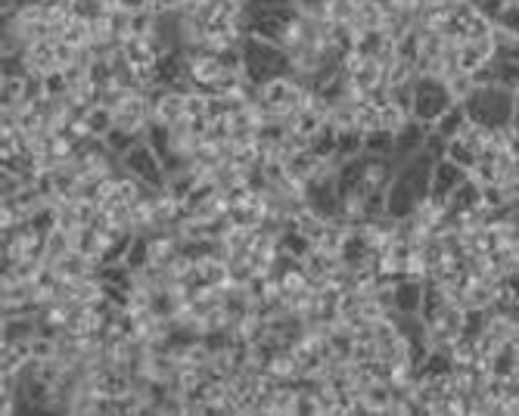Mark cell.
Listing matches in <instances>:
<instances>
[{
    "label": "cell",
    "instance_id": "cell-1",
    "mask_svg": "<svg viewBox=\"0 0 519 416\" xmlns=\"http://www.w3.org/2000/svg\"><path fill=\"white\" fill-rule=\"evenodd\" d=\"M432 168H435V156L423 147L417 156L408 158V162L395 171L392 184H389V190H386L389 215L398 218V221H404V218H411L413 211L430 199Z\"/></svg>",
    "mask_w": 519,
    "mask_h": 416
},
{
    "label": "cell",
    "instance_id": "cell-2",
    "mask_svg": "<svg viewBox=\"0 0 519 416\" xmlns=\"http://www.w3.org/2000/svg\"><path fill=\"white\" fill-rule=\"evenodd\" d=\"M463 106L466 112H470V122H479L485 127H507L514 125V116H516V90L501 87V85L476 87V94Z\"/></svg>",
    "mask_w": 519,
    "mask_h": 416
},
{
    "label": "cell",
    "instance_id": "cell-3",
    "mask_svg": "<svg viewBox=\"0 0 519 416\" xmlns=\"http://www.w3.org/2000/svg\"><path fill=\"white\" fill-rule=\"evenodd\" d=\"M243 72L249 75V81L255 85H265V81L277 78V75H290V53L270 41L246 35L243 37Z\"/></svg>",
    "mask_w": 519,
    "mask_h": 416
},
{
    "label": "cell",
    "instance_id": "cell-4",
    "mask_svg": "<svg viewBox=\"0 0 519 416\" xmlns=\"http://www.w3.org/2000/svg\"><path fill=\"white\" fill-rule=\"evenodd\" d=\"M386 69L389 63H382L380 56H361V53L351 50L342 63V72L349 78V87L355 90L358 96H382L386 94Z\"/></svg>",
    "mask_w": 519,
    "mask_h": 416
},
{
    "label": "cell",
    "instance_id": "cell-5",
    "mask_svg": "<svg viewBox=\"0 0 519 416\" xmlns=\"http://www.w3.org/2000/svg\"><path fill=\"white\" fill-rule=\"evenodd\" d=\"M118 165H122L125 174L137 178L140 184H147V187H156V190H162V187H165V178H168L162 156L156 153V149L149 147L144 137H140L122 158H118Z\"/></svg>",
    "mask_w": 519,
    "mask_h": 416
},
{
    "label": "cell",
    "instance_id": "cell-6",
    "mask_svg": "<svg viewBox=\"0 0 519 416\" xmlns=\"http://www.w3.org/2000/svg\"><path fill=\"white\" fill-rule=\"evenodd\" d=\"M413 90H417V103H413V118L423 125H432L448 106H454L448 94V85L442 78H432V75H417L413 81Z\"/></svg>",
    "mask_w": 519,
    "mask_h": 416
},
{
    "label": "cell",
    "instance_id": "cell-7",
    "mask_svg": "<svg viewBox=\"0 0 519 416\" xmlns=\"http://www.w3.org/2000/svg\"><path fill=\"white\" fill-rule=\"evenodd\" d=\"M54 69H59V63H56V37L28 44L25 53H22V59H19V72H25L28 78H44V75L54 72Z\"/></svg>",
    "mask_w": 519,
    "mask_h": 416
},
{
    "label": "cell",
    "instance_id": "cell-8",
    "mask_svg": "<svg viewBox=\"0 0 519 416\" xmlns=\"http://www.w3.org/2000/svg\"><path fill=\"white\" fill-rule=\"evenodd\" d=\"M423 295H426V279L420 277H398L392 286V311L402 317H413L423 311Z\"/></svg>",
    "mask_w": 519,
    "mask_h": 416
},
{
    "label": "cell",
    "instance_id": "cell-9",
    "mask_svg": "<svg viewBox=\"0 0 519 416\" xmlns=\"http://www.w3.org/2000/svg\"><path fill=\"white\" fill-rule=\"evenodd\" d=\"M470 178V171H463L461 165H454L451 158H435V168H432V184H430V199L448 206V196Z\"/></svg>",
    "mask_w": 519,
    "mask_h": 416
},
{
    "label": "cell",
    "instance_id": "cell-10",
    "mask_svg": "<svg viewBox=\"0 0 519 416\" xmlns=\"http://www.w3.org/2000/svg\"><path fill=\"white\" fill-rule=\"evenodd\" d=\"M426 137H430V125L417 122V118H411L408 125L402 127V131H395V153H392V162L402 168L408 158H413L420 153V149L426 147Z\"/></svg>",
    "mask_w": 519,
    "mask_h": 416
},
{
    "label": "cell",
    "instance_id": "cell-11",
    "mask_svg": "<svg viewBox=\"0 0 519 416\" xmlns=\"http://www.w3.org/2000/svg\"><path fill=\"white\" fill-rule=\"evenodd\" d=\"M180 118H187V94H180V90H153V122L171 127Z\"/></svg>",
    "mask_w": 519,
    "mask_h": 416
},
{
    "label": "cell",
    "instance_id": "cell-12",
    "mask_svg": "<svg viewBox=\"0 0 519 416\" xmlns=\"http://www.w3.org/2000/svg\"><path fill=\"white\" fill-rule=\"evenodd\" d=\"M392 398H395V389L392 382L386 380H373L371 385H364V391L358 395L361 401V413H389L392 411Z\"/></svg>",
    "mask_w": 519,
    "mask_h": 416
},
{
    "label": "cell",
    "instance_id": "cell-13",
    "mask_svg": "<svg viewBox=\"0 0 519 416\" xmlns=\"http://www.w3.org/2000/svg\"><path fill=\"white\" fill-rule=\"evenodd\" d=\"M116 127V109L107 103H90L85 109V134L90 140H107Z\"/></svg>",
    "mask_w": 519,
    "mask_h": 416
},
{
    "label": "cell",
    "instance_id": "cell-14",
    "mask_svg": "<svg viewBox=\"0 0 519 416\" xmlns=\"http://www.w3.org/2000/svg\"><path fill=\"white\" fill-rule=\"evenodd\" d=\"M466 125H470V112H466L463 103H454V106H448L439 118H435V122L430 125V131L439 134L442 140H454V137H461Z\"/></svg>",
    "mask_w": 519,
    "mask_h": 416
},
{
    "label": "cell",
    "instance_id": "cell-15",
    "mask_svg": "<svg viewBox=\"0 0 519 416\" xmlns=\"http://www.w3.org/2000/svg\"><path fill=\"white\" fill-rule=\"evenodd\" d=\"M37 336V314H10L0 323V342H32Z\"/></svg>",
    "mask_w": 519,
    "mask_h": 416
},
{
    "label": "cell",
    "instance_id": "cell-16",
    "mask_svg": "<svg viewBox=\"0 0 519 416\" xmlns=\"http://www.w3.org/2000/svg\"><path fill=\"white\" fill-rule=\"evenodd\" d=\"M32 364V342H0V373H25Z\"/></svg>",
    "mask_w": 519,
    "mask_h": 416
},
{
    "label": "cell",
    "instance_id": "cell-17",
    "mask_svg": "<svg viewBox=\"0 0 519 416\" xmlns=\"http://www.w3.org/2000/svg\"><path fill=\"white\" fill-rule=\"evenodd\" d=\"M483 206V184H476L473 178H466L454 193L448 196V211L451 215H463V211H473Z\"/></svg>",
    "mask_w": 519,
    "mask_h": 416
},
{
    "label": "cell",
    "instance_id": "cell-18",
    "mask_svg": "<svg viewBox=\"0 0 519 416\" xmlns=\"http://www.w3.org/2000/svg\"><path fill=\"white\" fill-rule=\"evenodd\" d=\"M392 153H395V131H389V127H371V131H364V156L392 158Z\"/></svg>",
    "mask_w": 519,
    "mask_h": 416
},
{
    "label": "cell",
    "instance_id": "cell-19",
    "mask_svg": "<svg viewBox=\"0 0 519 416\" xmlns=\"http://www.w3.org/2000/svg\"><path fill=\"white\" fill-rule=\"evenodd\" d=\"M311 249H314V239L305 237V233L296 230V227H287V230L280 233V252L290 255V259L305 261L308 255H311Z\"/></svg>",
    "mask_w": 519,
    "mask_h": 416
},
{
    "label": "cell",
    "instance_id": "cell-20",
    "mask_svg": "<svg viewBox=\"0 0 519 416\" xmlns=\"http://www.w3.org/2000/svg\"><path fill=\"white\" fill-rule=\"evenodd\" d=\"M479 149L473 147L470 140H463V137H454V140H448L445 143V158H451L454 165H461L463 171H473L476 168V162H479Z\"/></svg>",
    "mask_w": 519,
    "mask_h": 416
},
{
    "label": "cell",
    "instance_id": "cell-21",
    "mask_svg": "<svg viewBox=\"0 0 519 416\" xmlns=\"http://www.w3.org/2000/svg\"><path fill=\"white\" fill-rule=\"evenodd\" d=\"M445 85H448V94H451V100L454 103H466L473 94H476V78H473V72H461V69H454L445 78Z\"/></svg>",
    "mask_w": 519,
    "mask_h": 416
},
{
    "label": "cell",
    "instance_id": "cell-22",
    "mask_svg": "<svg viewBox=\"0 0 519 416\" xmlns=\"http://www.w3.org/2000/svg\"><path fill=\"white\" fill-rule=\"evenodd\" d=\"M66 6H69V13L75 19H85V22L107 16V13L112 10L109 0H66Z\"/></svg>",
    "mask_w": 519,
    "mask_h": 416
},
{
    "label": "cell",
    "instance_id": "cell-23",
    "mask_svg": "<svg viewBox=\"0 0 519 416\" xmlns=\"http://www.w3.org/2000/svg\"><path fill=\"white\" fill-rule=\"evenodd\" d=\"M66 252H72V233L69 230H56L47 233V239H44V261L54 264L63 259Z\"/></svg>",
    "mask_w": 519,
    "mask_h": 416
},
{
    "label": "cell",
    "instance_id": "cell-24",
    "mask_svg": "<svg viewBox=\"0 0 519 416\" xmlns=\"http://www.w3.org/2000/svg\"><path fill=\"white\" fill-rule=\"evenodd\" d=\"M131 270H144L147 264H149V233H134V239H131V246H127V252H125V261Z\"/></svg>",
    "mask_w": 519,
    "mask_h": 416
},
{
    "label": "cell",
    "instance_id": "cell-25",
    "mask_svg": "<svg viewBox=\"0 0 519 416\" xmlns=\"http://www.w3.org/2000/svg\"><path fill=\"white\" fill-rule=\"evenodd\" d=\"M37 81H41V94L50 96V100H59V96L72 94V81H69V75H66V69H54Z\"/></svg>",
    "mask_w": 519,
    "mask_h": 416
},
{
    "label": "cell",
    "instance_id": "cell-26",
    "mask_svg": "<svg viewBox=\"0 0 519 416\" xmlns=\"http://www.w3.org/2000/svg\"><path fill=\"white\" fill-rule=\"evenodd\" d=\"M411 122V116L402 109V106H395L392 100H382L380 103V127H389V131H402L404 125Z\"/></svg>",
    "mask_w": 519,
    "mask_h": 416
},
{
    "label": "cell",
    "instance_id": "cell-27",
    "mask_svg": "<svg viewBox=\"0 0 519 416\" xmlns=\"http://www.w3.org/2000/svg\"><path fill=\"white\" fill-rule=\"evenodd\" d=\"M355 13H358V4L355 0H327V6H323V16L327 22H355Z\"/></svg>",
    "mask_w": 519,
    "mask_h": 416
},
{
    "label": "cell",
    "instance_id": "cell-28",
    "mask_svg": "<svg viewBox=\"0 0 519 416\" xmlns=\"http://www.w3.org/2000/svg\"><path fill=\"white\" fill-rule=\"evenodd\" d=\"M137 140H140L137 134H131V131H125V127H118V125H116V127H112V131H109V137L103 140V143H107V147H109V153H112V156L122 158Z\"/></svg>",
    "mask_w": 519,
    "mask_h": 416
},
{
    "label": "cell",
    "instance_id": "cell-29",
    "mask_svg": "<svg viewBox=\"0 0 519 416\" xmlns=\"http://www.w3.org/2000/svg\"><path fill=\"white\" fill-rule=\"evenodd\" d=\"M386 96H389V100H392L395 106H402V109L413 118V103H417V90H413V81H408V85L386 87Z\"/></svg>",
    "mask_w": 519,
    "mask_h": 416
},
{
    "label": "cell",
    "instance_id": "cell-30",
    "mask_svg": "<svg viewBox=\"0 0 519 416\" xmlns=\"http://www.w3.org/2000/svg\"><path fill=\"white\" fill-rule=\"evenodd\" d=\"M50 358H56V339L35 336L32 339V360H50Z\"/></svg>",
    "mask_w": 519,
    "mask_h": 416
},
{
    "label": "cell",
    "instance_id": "cell-31",
    "mask_svg": "<svg viewBox=\"0 0 519 416\" xmlns=\"http://www.w3.org/2000/svg\"><path fill=\"white\" fill-rule=\"evenodd\" d=\"M292 6H296L302 16H323V6H327V0H292Z\"/></svg>",
    "mask_w": 519,
    "mask_h": 416
},
{
    "label": "cell",
    "instance_id": "cell-32",
    "mask_svg": "<svg viewBox=\"0 0 519 416\" xmlns=\"http://www.w3.org/2000/svg\"><path fill=\"white\" fill-rule=\"evenodd\" d=\"M116 10H122V13H147V10H153V0H116Z\"/></svg>",
    "mask_w": 519,
    "mask_h": 416
},
{
    "label": "cell",
    "instance_id": "cell-33",
    "mask_svg": "<svg viewBox=\"0 0 519 416\" xmlns=\"http://www.w3.org/2000/svg\"><path fill=\"white\" fill-rule=\"evenodd\" d=\"M184 10V0H153V13L159 16H168V13H180Z\"/></svg>",
    "mask_w": 519,
    "mask_h": 416
},
{
    "label": "cell",
    "instance_id": "cell-34",
    "mask_svg": "<svg viewBox=\"0 0 519 416\" xmlns=\"http://www.w3.org/2000/svg\"><path fill=\"white\" fill-rule=\"evenodd\" d=\"M355 4H364V0H355Z\"/></svg>",
    "mask_w": 519,
    "mask_h": 416
},
{
    "label": "cell",
    "instance_id": "cell-35",
    "mask_svg": "<svg viewBox=\"0 0 519 416\" xmlns=\"http://www.w3.org/2000/svg\"><path fill=\"white\" fill-rule=\"evenodd\" d=\"M109 4H116V0H109Z\"/></svg>",
    "mask_w": 519,
    "mask_h": 416
}]
</instances>
